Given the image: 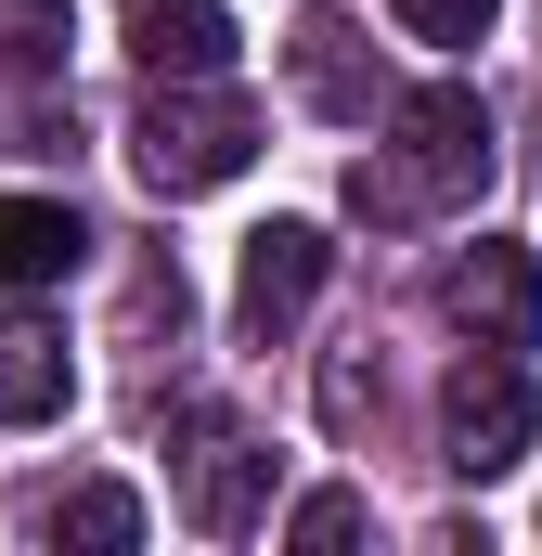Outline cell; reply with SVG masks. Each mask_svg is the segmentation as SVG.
<instances>
[{
    "label": "cell",
    "instance_id": "cell-10",
    "mask_svg": "<svg viewBox=\"0 0 542 556\" xmlns=\"http://www.w3.org/2000/svg\"><path fill=\"white\" fill-rule=\"evenodd\" d=\"M78 260H91V233L65 194H0V285H65Z\"/></svg>",
    "mask_w": 542,
    "mask_h": 556
},
{
    "label": "cell",
    "instance_id": "cell-7",
    "mask_svg": "<svg viewBox=\"0 0 542 556\" xmlns=\"http://www.w3.org/2000/svg\"><path fill=\"white\" fill-rule=\"evenodd\" d=\"M271 492V453L246 440V427H194V466H181V518L194 531H246Z\"/></svg>",
    "mask_w": 542,
    "mask_h": 556
},
{
    "label": "cell",
    "instance_id": "cell-6",
    "mask_svg": "<svg viewBox=\"0 0 542 556\" xmlns=\"http://www.w3.org/2000/svg\"><path fill=\"white\" fill-rule=\"evenodd\" d=\"M284 78H297V104H323V117H375V104H388L375 39H362L336 0H310V13L284 26Z\"/></svg>",
    "mask_w": 542,
    "mask_h": 556
},
{
    "label": "cell",
    "instance_id": "cell-14",
    "mask_svg": "<svg viewBox=\"0 0 542 556\" xmlns=\"http://www.w3.org/2000/svg\"><path fill=\"white\" fill-rule=\"evenodd\" d=\"M388 13H401L413 39H439V52H465V39H491V13H504V0H388Z\"/></svg>",
    "mask_w": 542,
    "mask_h": 556
},
{
    "label": "cell",
    "instance_id": "cell-15",
    "mask_svg": "<svg viewBox=\"0 0 542 556\" xmlns=\"http://www.w3.org/2000/svg\"><path fill=\"white\" fill-rule=\"evenodd\" d=\"M284 544H310V556H336V544H362V492H310L297 518H284Z\"/></svg>",
    "mask_w": 542,
    "mask_h": 556
},
{
    "label": "cell",
    "instance_id": "cell-5",
    "mask_svg": "<svg viewBox=\"0 0 542 556\" xmlns=\"http://www.w3.org/2000/svg\"><path fill=\"white\" fill-rule=\"evenodd\" d=\"M323 273H336L323 220H259V233H246V273H233V324L271 350V337H284V324L323 298Z\"/></svg>",
    "mask_w": 542,
    "mask_h": 556
},
{
    "label": "cell",
    "instance_id": "cell-9",
    "mask_svg": "<svg viewBox=\"0 0 542 556\" xmlns=\"http://www.w3.org/2000/svg\"><path fill=\"white\" fill-rule=\"evenodd\" d=\"M130 52H142V78H220L233 65V13L220 0H142Z\"/></svg>",
    "mask_w": 542,
    "mask_h": 556
},
{
    "label": "cell",
    "instance_id": "cell-4",
    "mask_svg": "<svg viewBox=\"0 0 542 556\" xmlns=\"http://www.w3.org/2000/svg\"><path fill=\"white\" fill-rule=\"evenodd\" d=\"M439 311L478 337V350H542V273L530 247H452V273H439Z\"/></svg>",
    "mask_w": 542,
    "mask_h": 556
},
{
    "label": "cell",
    "instance_id": "cell-2",
    "mask_svg": "<svg viewBox=\"0 0 542 556\" xmlns=\"http://www.w3.org/2000/svg\"><path fill=\"white\" fill-rule=\"evenodd\" d=\"M388 181H401L413 207H465V194L491 181V104H478L465 78L413 91V104H401V142H388Z\"/></svg>",
    "mask_w": 542,
    "mask_h": 556
},
{
    "label": "cell",
    "instance_id": "cell-1",
    "mask_svg": "<svg viewBox=\"0 0 542 556\" xmlns=\"http://www.w3.org/2000/svg\"><path fill=\"white\" fill-rule=\"evenodd\" d=\"M142 181L155 194H220L246 155H259V104H233V91H194V78H155V104H142Z\"/></svg>",
    "mask_w": 542,
    "mask_h": 556
},
{
    "label": "cell",
    "instance_id": "cell-13",
    "mask_svg": "<svg viewBox=\"0 0 542 556\" xmlns=\"http://www.w3.org/2000/svg\"><path fill=\"white\" fill-rule=\"evenodd\" d=\"M375 415H388V376H375L362 350H336V363H323V427H336V440H362Z\"/></svg>",
    "mask_w": 542,
    "mask_h": 556
},
{
    "label": "cell",
    "instance_id": "cell-3",
    "mask_svg": "<svg viewBox=\"0 0 542 556\" xmlns=\"http://www.w3.org/2000/svg\"><path fill=\"white\" fill-rule=\"evenodd\" d=\"M439 466L452 479L530 466V376H517V350H465L452 363V389H439Z\"/></svg>",
    "mask_w": 542,
    "mask_h": 556
},
{
    "label": "cell",
    "instance_id": "cell-12",
    "mask_svg": "<svg viewBox=\"0 0 542 556\" xmlns=\"http://www.w3.org/2000/svg\"><path fill=\"white\" fill-rule=\"evenodd\" d=\"M52 52H65V0H0V65L52 78Z\"/></svg>",
    "mask_w": 542,
    "mask_h": 556
},
{
    "label": "cell",
    "instance_id": "cell-8",
    "mask_svg": "<svg viewBox=\"0 0 542 556\" xmlns=\"http://www.w3.org/2000/svg\"><path fill=\"white\" fill-rule=\"evenodd\" d=\"M65 389H78V350H65V324H39V311H0V427H52V415H65Z\"/></svg>",
    "mask_w": 542,
    "mask_h": 556
},
{
    "label": "cell",
    "instance_id": "cell-11",
    "mask_svg": "<svg viewBox=\"0 0 542 556\" xmlns=\"http://www.w3.org/2000/svg\"><path fill=\"white\" fill-rule=\"evenodd\" d=\"M39 531H52V544H91V556H130V544H142V492H130V479L39 492Z\"/></svg>",
    "mask_w": 542,
    "mask_h": 556
}]
</instances>
